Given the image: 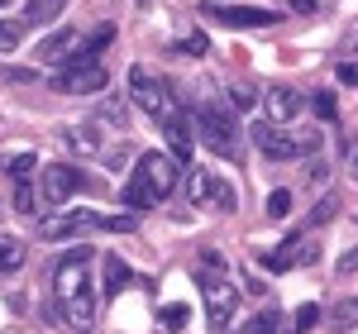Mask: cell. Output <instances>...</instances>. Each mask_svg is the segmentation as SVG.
<instances>
[{
  "mask_svg": "<svg viewBox=\"0 0 358 334\" xmlns=\"http://www.w3.org/2000/svg\"><path fill=\"white\" fill-rule=\"evenodd\" d=\"M277 330H282V315L277 310H263V315H253L244 325V334H277Z\"/></svg>",
  "mask_w": 358,
  "mask_h": 334,
  "instance_id": "484cf974",
  "label": "cell"
},
{
  "mask_svg": "<svg viewBox=\"0 0 358 334\" xmlns=\"http://www.w3.org/2000/svg\"><path fill=\"white\" fill-rule=\"evenodd\" d=\"M38 234H43L48 244H62V239H82L86 229L77 224V215H53V220H43V224H38Z\"/></svg>",
  "mask_w": 358,
  "mask_h": 334,
  "instance_id": "e0dca14e",
  "label": "cell"
},
{
  "mask_svg": "<svg viewBox=\"0 0 358 334\" xmlns=\"http://www.w3.org/2000/svg\"><path fill=\"white\" fill-rule=\"evenodd\" d=\"M62 139L72 143V153H101V134H96V124H67Z\"/></svg>",
  "mask_w": 358,
  "mask_h": 334,
  "instance_id": "ac0fdd59",
  "label": "cell"
},
{
  "mask_svg": "<svg viewBox=\"0 0 358 334\" xmlns=\"http://www.w3.org/2000/svg\"><path fill=\"white\" fill-rule=\"evenodd\" d=\"M82 53V29H57V34H48L43 43H38V57L43 62H72V57Z\"/></svg>",
  "mask_w": 358,
  "mask_h": 334,
  "instance_id": "5bb4252c",
  "label": "cell"
},
{
  "mask_svg": "<svg viewBox=\"0 0 358 334\" xmlns=\"http://www.w3.org/2000/svg\"><path fill=\"white\" fill-rule=\"evenodd\" d=\"M101 268H106V296H120L134 282V273L124 268V258H101Z\"/></svg>",
  "mask_w": 358,
  "mask_h": 334,
  "instance_id": "ffe728a7",
  "label": "cell"
},
{
  "mask_svg": "<svg viewBox=\"0 0 358 334\" xmlns=\"http://www.w3.org/2000/svg\"><path fill=\"white\" fill-rule=\"evenodd\" d=\"M187 196H192V205H201V210H234L239 205V196H234V187L224 182V177H215V172H192V182H187Z\"/></svg>",
  "mask_w": 358,
  "mask_h": 334,
  "instance_id": "ba28073f",
  "label": "cell"
},
{
  "mask_svg": "<svg viewBox=\"0 0 358 334\" xmlns=\"http://www.w3.org/2000/svg\"><path fill=\"white\" fill-rule=\"evenodd\" d=\"M253 101H258V96H253V86H244V82L229 86V106H234V110H253Z\"/></svg>",
  "mask_w": 358,
  "mask_h": 334,
  "instance_id": "f1b7e54d",
  "label": "cell"
},
{
  "mask_svg": "<svg viewBox=\"0 0 358 334\" xmlns=\"http://www.w3.org/2000/svg\"><path fill=\"white\" fill-rule=\"evenodd\" d=\"M20 43V24H0V53Z\"/></svg>",
  "mask_w": 358,
  "mask_h": 334,
  "instance_id": "74e56055",
  "label": "cell"
},
{
  "mask_svg": "<svg viewBox=\"0 0 358 334\" xmlns=\"http://www.w3.org/2000/svg\"><path fill=\"white\" fill-rule=\"evenodd\" d=\"M315 258H320V239H315V234H306V229H292V234H287V239L263 258V268H268V273H292V268L315 263Z\"/></svg>",
  "mask_w": 358,
  "mask_h": 334,
  "instance_id": "52a82bcc",
  "label": "cell"
},
{
  "mask_svg": "<svg viewBox=\"0 0 358 334\" xmlns=\"http://www.w3.org/2000/svg\"><path fill=\"white\" fill-rule=\"evenodd\" d=\"M201 15L215 20V24H224V29H268L277 20L273 10H258V5H215V0H206Z\"/></svg>",
  "mask_w": 358,
  "mask_h": 334,
  "instance_id": "30bf717a",
  "label": "cell"
},
{
  "mask_svg": "<svg viewBox=\"0 0 358 334\" xmlns=\"http://www.w3.org/2000/svg\"><path fill=\"white\" fill-rule=\"evenodd\" d=\"M253 143H258L268 158H277V163H292V158H306V153L325 148L315 124H306V129H282V124H268V119L253 124Z\"/></svg>",
  "mask_w": 358,
  "mask_h": 334,
  "instance_id": "7a4b0ae2",
  "label": "cell"
},
{
  "mask_svg": "<svg viewBox=\"0 0 358 334\" xmlns=\"http://www.w3.org/2000/svg\"><path fill=\"white\" fill-rule=\"evenodd\" d=\"M110 43H115V24H96L91 34H82V53L77 57H96V62H101V53H106Z\"/></svg>",
  "mask_w": 358,
  "mask_h": 334,
  "instance_id": "d6986e66",
  "label": "cell"
},
{
  "mask_svg": "<svg viewBox=\"0 0 358 334\" xmlns=\"http://www.w3.org/2000/svg\"><path fill=\"white\" fill-rule=\"evenodd\" d=\"M158 129H163L167 148H172L167 158H172V163H192V148H196L192 119H187V115L177 110V106H172V110H167V115H158Z\"/></svg>",
  "mask_w": 358,
  "mask_h": 334,
  "instance_id": "7c38bea8",
  "label": "cell"
},
{
  "mask_svg": "<svg viewBox=\"0 0 358 334\" xmlns=\"http://www.w3.org/2000/svg\"><path fill=\"white\" fill-rule=\"evenodd\" d=\"M330 325H334V330H349V325H358V296H349V301H339V306H334Z\"/></svg>",
  "mask_w": 358,
  "mask_h": 334,
  "instance_id": "d4e9b609",
  "label": "cell"
},
{
  "mask_svg": "<svg viewBox=\"0 0 358 334\" xmlns=\"http://www.w3.org/2000/svg\"><path fill=\"white\" fill-rule=\"evenodd\" d=\"M287 210H292V191H287V187H277V191L268 196V215H273V220H282Z\"/></svg>",
  "mask_w": 358,
  "mask_h": 334,
  "instance_id": "4dcf8cb0",
  "label": "cell"
},
{
  "mask_svg": "<svg viewBox=\"0 0 358 334\" xmlns=\"http://www.w3.org/2000/svg\"><path fill=\"white\" fill-rule=\"evenodd\" d=\"M315 325H320V306L310 301V306H301V310H296V334H310Z\"/></svg>",
  "mask_w": 358,
  "mask_h": 334,
  "instance_id": "1f68e13d",
  "label": "cell"
},
{
  "mask_svg": "<svg viewBox=\"0 0 358 334\" xmlns=\"http://www.w3.org/2000/svg\"><path fill=\"white\" fill-rule=\"evenodd\" d=\"M129 101H134L138 110H148L153 119L177 106V101H172V86H167L158 72H148V67H129Z\"/></svg>",
  "mask_w": 358,
  "mask_h": 334,
  "instance_id": "8992f818",
  "label": "cell"
},
{
  "mask_svg": "<svg viewBox=\"0 0 358 334\" xmlns=\"http://www.w3.org/2000/svg\"><path fill=\"white\" fill-rule=\"evenodd\" d=\"M325 177H330V163H325V158H315V163H310V182H325Z\"/></svg>",
  "mask_w": 358,
  "mask_h": 334,
  "instance_id": "60d3db41",
  "label": "cell"
},
{
  "mask_svg": "<svg viewBox=\"0 0 358 334\" xmlns=\"http://www.w3.org/2000/svg\"><path fill=\"white\" fill-rule=\"evenodd\" d=\"M91 263H96L91 244H77V249H67L62 258H57L53 263V296L57 301L91 296Z\"/></svg>",
  "mask_w": 358,
  "mask_h": 334,
  "instance_id": "277c9868",
  "label": "cell"
},
{
  "mask_svg": "<svg viewBox=\"0 0 358 334\" xmlns=\"http://www.w3.org/2000/svg\"><path fill=\"white\" fill-rule=\"evenodd\" d=\"M163 325H167V330H182V325H187V306H167L163 310Z\"/></svg>",
  "mask_w": 358,
  "mask_h": 334,
  "instance_id": "d590c367",
  "label": "cell"
},
{
  "mask_svg": "<svg viewBox=\"0 0 358 334\" xmlns=\"http://www.w3.org/2000/svg\"><path fill=\"white\" fill-rule=\"evenodd\" d=\"M334 268H339V273H354V268H358V244H354V249H349V253H344V258H339Z\"/></svg>",
  "mask_w": 358,
  "mask_h": 334,
  "instance_id": "f35d334b",
  "label": "cell"
},
{
  "mask_svg": "<svg viewBox=\"0 0 358 334\" xmlns=\"http://www.w3.org/2000/svg\"><path fill=\"white\" fill-rule=\"evenodd\" d=\"M101 229H110V234H129L134 229V215L124 210V215H101Z\"/></svg>",
  "mask_w": 358,
  "mask_h": 334,
  "instance_id": "d6a6232c",
  "label": "cell"
},
{
  "mask_svg": "<svg viewBox=\"0 0 358 334\" xmlns=\"http://www.w3.org/2000/svg\"><path fill=\"white\" fill-rule=\"evenodd\" d=\"M354 48H358V43H354Z\"/></svg>",
  "mask_w": 358,
  "mask_h": 334,
  "instance_id": "ee69618b",
  "label": "cell"
},
{
  "mask_svg": "<svg viewBox=\"0 0 358 334\" xmlns=\"http://www.w3.org/2000/svg\"><path fill=\"white\" fill-rule=\"evenodd\" d=\"M310 110H315V119H320V124H334V119H339V110H334V96H330V91H315Z\"/></svg>",
  "mask_w": 358,
  "mask_h": 334,
  "instance_id": "4316f807",
  "label": "cell"
},
{
  "mask_svg": "<svg viewBox=\"0 0 358 334\" xmlns=\"http://www.w3.org/2000/svg\"><path fill=\"white\" fill-rule=\"evenodd\" d=\"M24 268V239H0V273H20Z\"/></svg>",
  "mask_w": 358,
  "mask_h": 334,
  "instance_id": "7402d4cb",
  "label": "cell"
},
{
  "mask_svg": "<svg viewBox=\"0 0 358 334\" xmlns=\"http://www.w3.org/2000/svg\"><path fill=\"white\" fill-rule=\"evenodd\" d=\"M349 172H354V182H358V139L349 143Z\"/></svg>",
  "mask_w": 358,
  "mask_h": 334,
  "instance_id": "b9f144b4",
  "label": "cell"
},
{
  "mask_svg": "<svg viewBox=\"0 0 358 334\" xmlns=\"http://www.w3.org/2000/svg\"><path fill=\"white\" fill-rule=\"evenodd\" d=\"M34 167H38V158H34V153H15V158L5 163V172L20 182V177H29V172H34Z\"/></svg>",
  "mask_w": 358,
  "mask_h": 334,
  "instance_id": "83f0119b",
  "label": "cell"
},
{
  "mask_svg": "<svg viewBox=\"0 0 358 334\" xmlns=\"http://www.w3.org/2000/svg\"><path fill=\"white\" fill-rule=\"evenodd\" d=\"M0 10H5V0H0Z\"/></svg>",
  "mask_w": 358,
  "mask_h": 334,
  "instance_id": "7bdbcfd3",
  "label": "cell"
},
{
  "mask_svg": "<svg viewBox=\"0 0 358 334\" xmlns=\"http://www.w3.org/2000/svg\"><path fill=\"white\" fill-rule=\"evenodd\" d=\"M62 10H67V0H29L24 5V24H53Z\"/></svg>",
  "mask_w": 358,
  "mask_h": 334,
  "instance_id": "44dd1931",
  "label": "cell"
},
{
  "mask_svg": "<svg viewBox=\"0 0 358 334\" xmlns=\"http://www.w3.org/2000/svg\"><path fill=\"white\" fill-rule=\"evenodd\" d=\"M0 82H34L29 67H0Z\"/></svg>",
  "mask_w": 358,
  "mask_h": 334,
  "instance_id": "8d00e7d4",
  "label": "cell"
},
{
  "mask_svg": "<svg viewBox=\"0 0 358 334\" xmlns=\"http://www.w3.org/2000/svg\"><path fill=\"white\" fill-rule=\"evenodd\" d=\"M287 5H292L296 15H315V10H320V0H287Z\"/></svg>",
  "mask_w": 358,
  "mask_h": 334,
  "instance_id": "ab89813d",
  "label": "cell"
},
{
  "mask_svg": "<svg viewBox=\"0 0 358 334\" xmlns=\"http://www.w3.org/2000/svg\"><path fill=\"white\" fill-rule=\"evenodd\" d=\"M138 172L148 177V187H153V196L163 201V196L177 191V182H182V163H172L167 153H158V148H148V153H138Z\"/></svg>",
  "mask_w": 358,
  "mask_h": 334,
  "instance_id": "8fae6325",
  "label": "cell"
},
{
  "mask_svg": "<svg viewBox=\"0 0 358 334\" xmlns=\"http://www.w3.org/2000/svg\"><path fill=\"white\" fill-rule=\"evenodd\" d=\"M177 53H187V57H206V53H210V38H206V34H192V38H182V43H177Z\"/></svg>",
  "mask_w": 358,
  "mask_h": 334,
  "instance_id": "f546056e",
  "label": "cell"
},
{
  "mask_svg": "<svg viewBox=\"0 0 358 334\" xmlns=\"http://www.w3.org/2000/svg\"><path fill=\"white\" fill-rule=\"evenodd\" d=\"M15 210H20V215H34V210H38V187H34L29 177L15 182Z\"/></svg>",
  "mask_w": 358,
  "mask_h": 334,
  "instance_id": "603a6c76",
  "label": "cell"
},
{
  "mask_svg": "<svg viewBox=\"0 0 358 334\" xmlns=\"http://www.w3.org/2000/svg\"><path fill=\"white\" fill-rule=\"evenodd\" d=\"M334 77H339V86H358V57L339 62V67H334Z\"/></svg>",
  "mask_w": 358,
  "mask_h": 334,
  "instance_id": "836d02e7",
  "label": "cell"
},
{
  "mask_svg": "<svg viewBox=\"0 0 358 334\" xmlns=\"http://www.w3.org/2000/svg\"><path fill=\"white\" fill-rule=\"evenodd\" d=\"M334 215H339V191H325L315 205H310V220L306 224H325V220H334Z\"/></svg>",
  "mask_w": 358,
  "mask_h": 334,
  "instance_id": "cb8c5ba5",
  "label": "cell"
},
{
  "mask_svg": "<svg viewBox=\"0 0 358 334\" xmlns=\"http://www.w3.org/2000/svg\"><path fill=\"white\" fill-rule=\"evenodd\" d=\"M34 187H38V196H43L48 205H62V201H72V196L86 187V177L77 172V167H67V163H48Z\"/></svg>",
  "mask_w": 358,
  "mask_h": 334,
  "instance_id": "9c48e42d",
  "label": "cell"
},
{
  "mask_svg": "<svg viewBox=\"0 0 358 334\" xmlns=\"http://www.w3.org/2000/svg\"><path fill=\"white\" fill-rule=\"evenodd\" d=\"M192 134H201V143L220 158H239V124H234V110L224 106H201L192 110Z\"/></svg>",
  "mask_w": 358,
  "mask_h": 334,
  "instance_id": "3957f363",
  "label": "cell"
},
{
  "mask_svg": "<svg viewBox=\"0 0 358 334\" xmlns=\"http://www.w3.org/2000/svg\"><path fill=\"white\" fill-rule=\"evenodd\" d=\"M57 320L72 334H86L96 325V296H72V301H57Z\"/></svg>",
  "mask_w": 358,
  "mask_h": 334,
  "instance_id": "9a60e30c",
  "label": "cell"
},
{
  "mask_svg": "<svg viewBox=\"0 0 358 334\" xmlns=\"http://www.w3.org/2000/svg\"><path fill=\"white\" fill-rule=\"evenodd\" d=\"M106 82H110V72L96 57H72L48 77V86L57 96H96V91H106Z\"/></svg>",
  "mask_w": 358,
  "mask_h": 334,
  "instance_id": "5b68a950",
  "label": "cell"
},
{
  "mask_svg": "<svg viewBox=\"0 0 358 334\" xmlns=\"http://www.w3.org/2000/svg\"><path fill=\"white\" fill-rule=\"evenodd\" d=\"M277 334H282V330H277Z\"/></svg>",
  "mask_w": 358,
  "mask_h": 334,
  "instance_id": "f6af8a7d",
  "label": "cell"
},
{
  "mask_svg": "<svg viewBox=\"0 0 358 334\" xmlns=\"http://www.w3.org/2000/svg\"><path fill=\"white\" fill-rule=\"evenodd\" d=\"M201 301H206V320H210V330L224 334L229 330V320H234V306H239V282L229 277V263H224V253H201Z\"/></svg>",
  "mask_w": 358,
  "mask_h": 334,
  "instance_id": "6da1fadb",
  "label": "cell"
},
{
  "mask_svg": "<svg viewBox=\"0 0 358 334\" xmlns=\"http://www.w3.org/2000/svg\"><path fill=\"white\" fill-rule=\"evenodd\" d=\"M101 119H106V124H124V101H106V106H101Z\"/></svg>",
  "mask_w": 358,
  "mask_h": 334,
  "instance_id": "e575fe53",
  "label": "cell"
},
{
  "mask_svg": "<svg viewBox=\"0 0 358 334\" xmlns=\"http://www.w3.org/2000/svg\"><path fill=\"white\" fill-rule=\"evenodd\" d=\"M263 110H268V124H282V129H287V124L306 110V96L296 91V86H268Z\"/></svg>",
  "mask_w": 358,
  "mask_h": 334,
  "instance_id": "4fadbf2b",
  "label": "cell"
},
{
  "mask_svg": "<svg viewBox=\"0 0 358 334\" xmlns=\"http://www.w3.org/2000/svg\"><path fill=\"white\" fill-rule=\"evenodd\" d=\"M120 191H124V210H129V215H138V210H153V205H158V196H153L148 177H143L138 167L124 177V187H120Z\"/></svg>",
  "mask_w": 358,
  "mask_h": 334,
  "instance_id": "2e32d148",
  "label": "cell"
}]
</instances>
